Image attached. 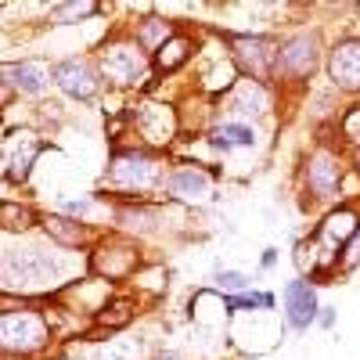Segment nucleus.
Instances as JSON below:
<instances>
[{"label":"nucleus","mask_w":360,"mask_h":360,"mask_svg":"<svg viewBox=\"0 0 360 360\" xmlns=\"http://www.w3.org/2000/svg\"><path fill=\"white\" fill-rule=\"evenodd\" d=\"M299 195L307 209H332L342 202L346 180H349V155L342 144H332L328 137H317L295 169Z\"/></svg>","instance_id":"20e7f679"},{"label":"nucleus","mask_w":360,"mask_h":360,"mask_svg":"<svg viewBox=\"0 0 360 360\" xmlns=\"http://www.w3.org/2000/svg\"><path fill=\"white\" fill-rule=\"evenodd\" d=\"M127 130L137 134V144L152 148V152H169L176 137H184V119L173 101H159L152 94H141L134 105L123 108Z\"/></svg>","instance_id":"0eeeda50"},{"label":"nucleus","mask_w":360,"mask_h":360,"mask_svg":"<svg viewBox=\"0 0 360 360\" xmlns=\"http://www.w3.org/2000/svg\"><path fill=\"white\" fill-rule=\"evenodd\" d=\"M166 285H169V266L159 263V259H148L127 288L137 292V295H144V299H159V295L166 292Z\"/></svg>","instance_id":"393cba45"},{"label":"nucleus","mask_w":360,"mask_h":360,"mask_svg":"<svg viewBox=\"0 0 360 360\" xmlns=\"http://www.w3.org/2000/svg\"><path fill=\"white\" fill-rule=\"evenodd\" d=\"M90 360H141V342L137 339H119L112 335L108 342H101L94 349V356Z\"/></svg>","instance_id":"cd10ccee"},{"label":"nucleus","mask_w":360,"mask_h":360,"mask_svg":"<svg viewBox=\"0 0 360 360\" xmlns=\"http://www.w3.org/2000/svg\"><path fill=\"white\" fill-rule=\"evenodd\" d=\"M349 155V169H353V176L360 180V152H346Z\"/></svg>","instance_id":"473e14b6"},{"label":"nucleus","mask_w":360,"mask_h":360,"mask_svg":"<svg viewBox=\"0 0 360 360\" xmlns=\"http://www.w3.org/2000/svg\"><path fill=\"white\" fill-rule=\"evenodd\" d=\"M339 270H342V278H349V274H356V270H360V231L353 234V242H349V245L342 249Z\"/></svg>","instance_id":"c85d7f7f"},{"label":"nucleus","mask_w":360,"mask_h":360,"mask_svg":"<svg viewBox=\"0 0 360 360\" xmlns=\"http://www.w3.org/2000/svg\"><path fill=\"white\" fill-rule=\"evenodd\" d=\"M274 263H278V249H274V245H266V249H263V256H259V266H263V270H270Z\"/></svg>","instance_id":"7c9ffc66"},{"label":"nucleus","mask_w":360,"mask_h":360,"mask_svg":"<svg viewBox=\"0 0 360 360\" xmlns=\"http://www.w3.org/2000/svg\"><path fill=\"white\" fill-rule=\"evenodd\" d=\"M90 54H94L108 90H115V94H137V98L152 94V83L159 79L152 54L127 33V25H115L105 40H98V47Z\"/></svg>","instance_id":"7ed1b4c3"},{"label":"nucleus","mask_w":360,"mask_h":360,"mask_svg":"<svg viewBox=\"0 0 360 360\" xmlns=\"http://www.w3.org/2000/svg\"><path fill=\"white\" fill-rule=\"evenodd\" d=\"M324 79L335 94L360 101V33H346L328 44Z\"/></svg>","instance_id":"4468645a"},{"label":"nucleus","mask_w":360,"mask_h":360,"mask_svg":"<svg viewBox=\"0 0 360 360\" xmlns=\"http://www.w3.org/2000/svg\"><path fill=\"white\" fill-rule=\"evenodd\" d=\"M0 83L15 86L18 98H33L40 101L47 90H51V65L44 62V58H22V62H4V69H0Z\"/></svg>","instance_id":"a211bd4d"},{"label":"nucleus","mask_w":360,"mask_h":360,"mask_svg":"<svg viewBox=\"0 0 360 360\" xmlns=\"http://www.w3.org/2000/svg\"><path fill=\"white\" fill-rule=\"evenodd\" d=\"M105 11H108V4H98V0H65V4L47 8V22L51 25H83Z\"/></svg>","instance_id":"b1692460"},{"label":"nucleus","mask_w":360,"mask_h":360,"mask_svg":"<svg viewBox=\"0 0 360 360\" xmlns=\"http://www.w3.org/2000/svg\"><path fill=\"white\" fill-rule=\"evenodd\" d=\"M47 303V299H44ZM58 342L47 307L29 303V299H15L4 295V310H0V346H4V360H40L51 353V346Z\"/></svg>","instance_id":"39448f33"},{"label":"nucleus","mask_w":360,"mask_h":360,"mask_svg":"<svg viewBox=\"0 0 360 360\" xmlns=\"http://www.w3.org/2000/svg\"><path fill=\"white\" fill-rule=\"evenodd\" d=\"M166 152H152L144 144H112L108 166L101 176V188H108V202H144L152 195H162V180L169 173Z\"/></svg>","instance_id":"f03ea898"},{"label":"nucleus","mask_w":360,"mask_h":360,"mask_svg":"<svg viewBox=\"0 0 360 360\" xmlns=\"http://www.w3.org/2000/svg\"><path fill=\"white\" fill-rule=\"evenodd\" d=\"M281 90L274 83H259V79H238L231 94L217 101V112L227 119H242V123H259V119H274L281 105Z\"/></svg>","instance_id":"9b49d317"},{"label":"nucleus","mask_w":360,"mask_h":360,"mask_svg":"<svg viewBox=\"0 0 360 360\" xmlns=\"http://www.w3.org/2000/svg\"><path fill=\"white\" fill-rule=\"evenodd\" d=\"M44 224V213L29 198H0V227L8 238L18 234H37Z\"/></svg>","instance_id":"4be33fe9"},{"label":"nucleus","mask_w":360,"mask_h":360,"mask_svg":"<svg viewBox=\"0 0 360 360\" xmlns=\"http://www.w3.org/2000/svg\"><path fill=\"white\" fill-rule=\"evenodd\" d=\"M8 238V234H4ZM0 278H4V295L8 299H29V303H44L54 299L69 281L65 270V252L51 245L47 238L37 231L33 234H18L4 242V263H0Z\"/></svg>","instance_id":"f257e3e1"},{"label":"nucleus","mask_w":360,"mask_h":360,"mask_svg":"<svg viewBox=\"0 0 360 360\" xmlns=\"http://www.w3.org/2000/svg\"><path fill=\"white\" fill-rule=\"evenodd\" d=\"M205 144L217 155L252 152V148H259V130H256V123H242V119H227L217 112V123L205 130Z\"/></svg>","instance_id":"6ab92c4d"},{"label":"nucleus","mask_w":360,"mask_h":360,"mask_svg":"<svg viewBox=\"0 0 360 360\" xmlns=\"http://www.w3.org/2000/svg\"><path fill=\"white\" fill-rule=\"evenodd\" d=\"M51 79L69 101H79V105H90L105 90V79H101V69L94 62V54L58 58V62L51 65Z\"/></svg>","instance_id":"f8f14e48"},{"label":"nucleus","mask_w":360,"mask_h":360,"mask_svg":"<svg viewBox=\"0 0 360 360\" xmlns=\"http://www.w3.org/2000/svg\"><path fill=\"white\" fill-rule=\"evenodd\" d=\"M47 152V141L40 130L33 127H8L4 141H0V173H4V191L11 188H25L33 180V169L40 162V155Z\"/></svg>","instance_id":"9d476101"},{"label":"nucleus","mask_w":360,"mask_h":360,"mask_svg":"<svg viewBox=\"0 0 360 360\" xmlns=\"http://www.w3.org/2000/svg\"><path fill=\"white\" fill-rule=\"evenodd\" d=\"M134 321H137V295H130L127 288H119V295L94 317V332L119 335V332H123V328H130Z\"/></svg>","instance_id":"5701e85b"},{"label":"nucleus","mask_w":360,"mask_h":360,"mask_svg":"<svg viewBox=\"0 0 360 360\" xmlns=\"http://www.w3.org/2000/svg\"><path fill=\"white\" fill-rule=\"evenodd\" d=\"M209 288H217L220 295H242L252 288V278L242 274V270H231V266H217L213 278H209Z\"/></svg>","instance_id":"bb28decb"},{"label":"nucleus","mask_w":360,"mask_h":360,"mask_svg":"<svg viewBox=\"0 0 360 360\" xmlns=\"http://www.w3.org/2000/svg\"><path fill=\"white\" fill-rule=\"evenodd\" d=\"M40 234L47 238L51 245L62 249V252H90L105 231H94L90 224L72 220V217H65V213H44Z\"/></svg>","instance_id":"f3484780"},{"label":"nucleus","mask_w":360,"mask_h":360,"mask_svg":"<svg viewBox=\"0 0 360 360\" xmlns=\"http://www.w3.org/2000/svg\"><path fill=\"white\" fill-rule=\"evenodd\" d=\"M180 29V22H173V18H166V15H159V11H144V15H137L130 25H127V33L148 51V54H155L173 33Z\"/></svg>","instance_id":"412c9836"},{"label":"nucleus","mask_w":360,"mask_h":360,"mask_svg":"<svg viewBox=\"0 0 360 360\" xmlns=\"http://www.w3.org/2000/svg\"><path fill=\"white\" fill-rule=\"evenodd\" d=\"M328 58V40L321 25H295L281 37V54H278V79L274 86L281 94L288 90H303L317 69H324Z\"/></svg>","instance_id":"423d86ee"},{"label":"nucleus","mask_w":360,"mask_h":360,"mask_svg":"<svg viewBox=\"0 0 360 360\" xmlns=\"http://www.w3.org/2000/svg\"><path fill=\"white\" fill-rule=\"evenodd\" d=\"M321 317V299H317V285L307 278H292L281 288V321L288 332H310Z\"/></svg>","instance_id":"dca6fc26"},{"label":"nucleus","mask_w":360,"mask_h":360,"mask_svg":"<svg viewBox=\"0 0 360 360\" xmlns=\"http://www.w3.org/2000/svg\"><path fill=\"white\" fill-rule=\"evenodd\" d=\"M148 263L144 256V242H137V238H127L119 231H105L98 238V245L86 252V274H94L115 288H127L137 270Z\"/></svg>","instance_id":"6e6552de"},{"label":"nucleus","mask_w":360,"mask_h":360,"mask_svg":"<svg viewBox=\"0 0 360 360\" xmlns=\"http://www.w3.org/2000/svg\"><path fill=\"white\" fill-rule=\"evenodd\" d=\"M335 134H339V144L346 152H360V101H349L335 123Z\"/></svg>","instance_id":"a878e982"},{"label":"nucleus","mask_w":360,"mask_h":360,"mask_svg":"<svg viewBox=\"0 0 360 360\" xmlns=\"http://www.w3.org/2000/svg\"><path fill=\"white\" fill-rule=\"evenodd\" d=\"M217 176H220V169H213V166L180 159V162L169 166V173L162 180V198L173 202V205L205 202V198H213V191H217Z\"/></svg>","instance_id":"ddd939ff"},{"label":"nucleus","mask_w":360,"mask_h":360,"mask_svg":"<svg viewBox=\"0 0 360 360\" xmlns=\"http://www.w3.org/2000/svg\"><path fill=\"white\" fill-rule=\"evenodd\" d=\"M108 202V198H105ZM108 217H112V231L148 242L162 231V205L144 198V202H108Z\"/></svg>","instance_id":"2eb2a0df"},{"label":"nucleus","mask_w":360,"mask_h":360,"mask_svg":"<svg viewBox=\"0 0 360 360\" xmlns=\"http://www.w3.org/2000/svg\"><path fill=\"white\" fill-rule=\"evenodd\" d=\"M144 360H184V356L173 353V349H162V353H152V356H144Z\"/></svg>","instance_id":"2f4dec72"},{"label":"nucleus","mask_w":360,"mask_h":360,"mask_svg":"<svg viewBox=\"0 0 360 360\" xmlns=\"http://www.w3.org/2000/svg\"><path fill=\"white\" fill-rule=\"evenodd\" d=\"M317 328H324V332H332V328H335V307H321Z\"/></svg>","instance_id":"c756f323"},{"label":"nucleus","mask_w":360,"mask_h":360,"mask_svg":"<svg viewBox=\"0 0 360 360\" xmlns=\"http://www.w3.org/2000/svg\"><path fill=\"white\" fill-rule=\"evenodd\" d=\"M227 40V54L238 65L245 79H259V83H274L278 79V54H281V37L278 33H263V29H249V33H227L220 29Z\"/></svg>","instance_id":"1a4fd4ad"},{"label":"nucleus","mask_w":360,"mask_h":360,"mask_svg":"<svg viewBox=\"0 0 360 360\" xmlns=\"http://www.w3.org/2000/svg\"><path fill=\"white\" fill-rule=\"evenodd\" d=\"M198 37L191 33V29H184V25H180L176 29V33L152 54V65H155V76L159 79H166V76H176L180 69H188L191 62H195V58H198Z\"/></svg>","instance_id":"aec40b11"}]
</instances>
